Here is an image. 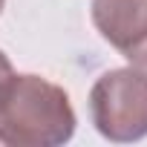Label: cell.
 <instances>
[{
    "instance_id": "cell-1",
    "label": "cell",
    "mask_w": 147,
    "mask_h": 147,
    "mask_svg": "<svg viewBox=\"0 0 147 147\" xmlns=\"http://www.w3.org/2000/svg\"><path fill=\"white\" fill-rule=\"evenodd\" d=\"M69 95L40 75H12L0 84V141L9 147H58L75 133Z\"/></svg>"
},
{
    "instance_id": "cell-2",
    "label": "cell",
    "mask_w": 147,
    "mask_h": 147,
    "mask_svg": "<svg viewBox=\"0 0 147 147\" xmlns=\"http://www.w3.org/2000/svg\"><path fill=\"white\" fill-rule=\"evenodd\" d=\"M95 130L118 144L147 136V72L136 66L110 69L90 90Z\"/></svg>"
},
{
    "instance_id": "cell-3",
    "label": "cell",
    "mask_w": 147,
    "mask_h": 147,
    "mask_svg": "<svg viewBox=\"0 0 147 147\" xmlns=\"http://www.w3.org/2000/svg\"><path fill=\"white\" fill-rule=\"evenodd\" d=\"M90 15L101 38L147 72V0H92Z\"/></svg>"
},
{
    "instance_id": "cell-4",
    "label": "cell",
    "mask_w": 147,
    "mask_h": 147,
    "mask_svg": "<svg viewBox=\"0 0 147 147\" xmlns=\"http://www.w3.org/2000/svg\"><path fill=\"white\" fill-rule=\"evenodd\" d=\"M12 72H15V69H12V61L6 58V52H3V49H0V84H3V81L12 75Z\"/></svg>"
},
{
    "instance_id": "cell-5",
    "label": "cell",
    "mask_w": 147,
    "mask_h": 147,
    "mask_svg": "<svg viewBox=\"0 0 147 147\" xmlns=\"http://www.w3.org/2000/svg\"><path fill=\"white\" fill-rule=\"evenodd\" d=\"M3 6H6V0H0V12H3Z\"/></svg>"
}]
</instances>
